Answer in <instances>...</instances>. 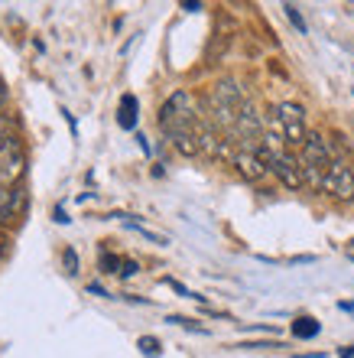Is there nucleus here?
<instances>
[{
	"label": "nucleus",
	"mask_w": 354,
	"mask_h": 358,
	"mask_svg": "<svg viewBox=\"0 0 354 358\" xmlns=\"http://www.w3.org/2000/svg\"><path fill=\"white\" fill-rule=\"evenodd\" d=\"M159 127L169 134V141L198 134L196 131V108H192V98H189L186 92H176L159 108Z\"/></svg>",
	"instance_id": "f257e3e1"
},
{
	"label": "nucleus",
	"mask_w": 354,
	"mask_h": 358,
	"mask_svg": "<svg viewBox=\"0 0 354 358\" xmlns=\"http://www.w3.org/2000/svg\"><path fill=\"white\" fill-rule=\"evenodd\" d=\"M257 153H260L263 166L273 173V176H280L283 186L289 189H299L306 179H302V166H299L293 157H289L286 150H283L280 143H276V137H263V143L257 147Z\"/></svg>",
	"instance_id": "f03ea898"
},
{
	"label": "nucleus",
	"mask_w": 354,
	"mask_h": 358,
	"mask_svg": "<svg viewBox=\"0 0 354 358\" xmlns=\"http://www.w3.org/2000/svg\"><path fill=\"white\" fill-rule=\"evenodd\" d=\"M335 163V157H332V150H328V141L322 137V134H309L306 143H302V160H299V166H302V179H309L312 186H322V176L328 173V166Z\"/></svg>",
	"instance_id": "7ed1b4c3"
},
{
	"label": "nucleus",
	"mask_w": 354,
	"mask_h": 358,
	"mask_svg": "<svg viewBox=\"0 0 354 358\" xmlns=\"http://www.w3.org/2000/svg\"><path fill=\"white\" fill-rule=\"evenodd\" d=\"M276 127H280L283 143H286V147H302L306 137H309L306 114H302V108L293 104V101H283L280 108H276Z\"/></svg>",
	"instance_id": "20e7f679"
},
{
	"label": "nucleus",
	"mask_w": 354,
	"mask_h": 358,
	"mask_svg": "<svg viewBox=\"0 0 354 358\" xmlns=\"http://www.w3.org/2000/svg\"><path fill=\"white\" fill-rule=\"evenodd\" d=\"M27 170V157L23 147L13 137H0V189H13V182H20Z\"/></svg>",
	"instance_id": "39448f33"
},
{
	"label": "nucleus",
	"mask_w": 354,
	"mask_h": 358,
	"mask_svg": "<svg viewBox=\"0 0 354 358\" xmlns=\"http://www.w3.org/2000/svg\"><path fill=\"white\" fill-rule=\"evenodd\" d=\"M322 192H328V196L335 199H345V202H351L354 199V173L348 170L345 160H335L332 166H328V173L322 176Z\"/></svg>",
	"instance_id": "423d86ee"
},
{
	"label": "nucleus",
	"mask_w": 354,
	"mask_h": 358,
	"mask_svg": "<svg viewBox=\"0 0 354 358\" xmlns=\"http://www.w3.org/2000/svg\"><path fill=\"white\" fill-rule=\"evenodd\" d=\"M234 166H237V173H241L244 179H260V176H267V166H263V160H260V153L257 150H237L234 153Z\"/></svg>",
	"instance_id": "0eeeda50"
},
{
	"label": "nucleus",
	"mask_w": 354,
	"mask_h": 358,
	"mask_svg": "<svg viewBox=\"0 0 354 358\" xmlns=\"http://www.w3.org/2000/svg\"><path fill=\"white\" fill-rule=\"evenodd\" d=\"M20 206H23V189H0V225L17 218Z\"/></svg>",
	"instance_id": "6e6552de"
},
{
	"label": "nucleus",
	"mask_w": 354,
	"mask_h": 358,
	"mask_svg": "<svg viewBox=\"0 0 354 358\" xmlns=\"http://www.w3.org/2000/svg\"><path fill=\"white\" fill-rule=\"evenodd\" d=\"M137 111H140V101H137L133 94H124L121 104H117V124H121L124 131H133V127H137Z\"/></svg>",
	"instance_id": "1a4fd4ad"
},
{
	"label": "nucleus",
	"mask_w": 354,
	"mask_h": 358,
	"mask_svg": "<svg viewBox=\"0 0 354 358\" xmlns=\"http://www.w3.org/2000/svg\"><path fill=\"white\" fill-rule=\"evenodd\" d=\"M318 329H322V322L312 320V316H299V320L293 322V336H296V339H316Z\"/></svg>",
	"instance_id": "9d476101"
},
{
	"label": "nucleus",
	"mask_w": 354,
	"mask_h": 358,
	"mask_svg": "<svg viewBox=\"0 0 354 358\" xmlns=\"http://www.w3.org/2000/svg\"><path fill=\"white\" fill-rule=\"evenodd\" d=\"M137 345H140V352L147 358H156L159 352H163V345H159V339H153V336H140V342H137Z\"/></svg>",
	"instance_id": "9b49d317"
},
{
	"label": "nucleus",
	"mask_w": 354,
	"mask_h": 358,
	"mask_svg": "<svg viewBox=\"0 0 354 358\" xmlns=\"http://www.w3.org/2000/svg\"><path fill=\"white\" fill-rule=\"evenodd\" d=\"M121 267H124V261L117 255H101V271L104 273H121Z\"/></svg>",
	"instance_id": "f8f14e48"
},
{
	"label": "nucleus",
	"mask_w": 354,
	"mask_h": 358,
	"mask_svg": "<svg viewBox=\"0 0 354 358\" xmlns=\"http://www.w3.org/2000/svg\"><path fill=\"white\" fill-rule=\"evenodd\" d=\"M286 17H289V23L299 29V33H306V20H302V13H299V7H293V3H286Z\"/></svg>",
	"instance_id": "ddd939ff"
},
{
	"label": "nucleus",
	"mask_w": 354,
	"mask_h": 358,
	"mask_svg": "<svg viewBox=\"0 0 354 358\" xmlns=\"http://www.w3.org/2000/svg\"><path fill=\"white\" fill-rule=\"evenodd\" d=\"M62 261H66V271H68V273H78V257H75L72 248H66V255H62Z\"/></svg>",
	"instance_id": "4468645a"
},
{
	"label": "nucleus",
	"mask_w": 354,
	"mask_h": 358,
	"mask_svg": "<svg viewBox=\"0 0 354 358\" xmlns=\"http://www.w3.org/2000/svg\"><path fill=\"white\" fill-rule=\"evenodd\" d=\"M140 271V267H137V261H124V267H121V277H133V273Z\"/></svg>",
	"instance_id": "2eb2a0df"
},
{
	"label": "nucleus",
	"mask_w": 354,
	"mask_h": 358,
	"mask_svg": "<svg viewBox=\"0 0 354 358\" xmlns=\"http://www.w3.org/2000/svg\"><path fill=\"white\" fill-rule=\"evenodd\" d=\"M182 10H189V13H196V10H202V3H198V0H192V3H182Z\"/></svg>",
	"instance_id": "dca6fc26"
},
{
	"label": "nucleus",
	"mask_w": 354,
	"mask_h": 358,
	"mask_svg": "<svg viewBox=\"0 0 354 358\" xmlns=\"http://www.w3.org/2000/svg\"><path fill=\"white\" fill-rule=\"evenodd\" d=\"M3 101H7V85L0 82V108H3Z\"/></svg>",
	"instance_id": "f3484780"
}]
</instances>
